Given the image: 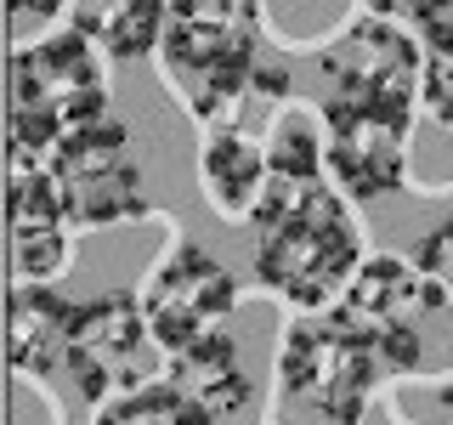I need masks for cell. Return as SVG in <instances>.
I'll use <instances>...</instances> for the list:
<instances>
[{"label":"cell","mask_w":453,"mask_h":425,"mask_svg":"<svg viewBox=\"0 0 453 425\" xmlns=\"http://www.w3.org/2000/svg\"><path fill=\"white\" fill-rule=\"evenodd\" d=\"M51 176L68 198L74 233H108L136 216H148V182H142V159L131 148V131L119 120H96L85 131L63 136L46 153Z\"/></svg>","instance_id":"obj_8"},{"label":"cell","mask_w":453,"mask_h":425,"mask_svg":"<svg viewBox=\"0 0 453 425\" xmlns=\"http://www.w3.org/2000/svg\"><path fill=\"white\" fill-rule=\"evenodd\" d=\"M74 318H80V301H63L57 283H12V295H6L12 375H18V380H40V386H46V375L68 368Z\"/></svg>","instance_id":"obj_12"},{"label":"cell","mask_w":453,"mask_h":425,"mask_svg":"<svg viewBox=\"0 0 453 425\" xmlns=\"http://www.w3.org/2000/svg\"><path fill=\"white\" fill-rule=\"evenodd\" d=\"M386 368L334 306L295 312L278 335V425H363Z\"/></svg>","instance_id":"obj_5"},{"label":"cell","mask_w":453,"mask_h":425,"mask_svg":"<svg viewBox=\"0 0 453 425\" xmlns=\"http://www.w3.org/2000/svg\"><path fill=\"white\" fill-rule=\"evenodd\" d=\"M165 352L148 329V312H142V290H103L96 301H80L74 318V346H68V368L74 391L91 408L113 403V397L159 380Z\"/></svg>","instance_id":"obj_7"},{"label":"cell","mask_w":453,"mask_h":425,"mask_svg":"<svg viewBox=\"0 0 453 425\" xmlns=\"http://www.w3.org/2000/svg\"><path fill=\"white\" fill-rule=\"evenodd\" d=\"M419 113L436 131H453V23H436L425 35V91Z\"/></svg>","instance_id":"obj_16"},{"label":"cell","mask_w":453,"mask_h":425,"mask_svg":"<svg viewBox=\"0 0 453 425\" xmlns=\"http://www.w3.org/2000/svg\"><path fill=\"white\" fill-rule=\"evenodd\" d=\"M6 216H12V233H6L12 283H57L68 273V255H74V216H68V198L51 176V159L12 153Z\"/></svg>","instance_id":"obj_11"},{"label":"cell","mask_w":453,"mask_h":425,"mask_svg":"<svg viewBox=\"0 0 453 425\" xmlns=\"http://www.w3.org/2000/svg\"><path fill=\"white\" fill-rule=\"evenodd\" d=\"M255 283L289 312H323L368 261L357 198L334 176H266L255 205Z\"/></svg>","instance_id":"obj_2"},{"label":"cell","mask_w":453,"mask_h":425,"mask_svg":"<svg viewBox=\"0 0 453 425\" xmlns=\"http://www.w3.org/2000/svg\"><path fill=\"white\" fill-rule=\"evenodd\" d=\"M334 312L368 340L386 380H436L453 368V352L436 340L453 323V295L419 273L414 255H368Z\"/></svg>","instance_id":"obj_4"},{"label":"cell","mask_w":453,"mask_h":425,"mask_svg":"<svg viewBox=\"0 0 453 425\" xmlns=\"http://www.w3.org/2000/svg\"><path fill=\"white\" fill-rule=\"evenodd\" d=\"M91 425H216V420L198 414L176 386L148 380V386H136V391L103 403V408H91Z\"/></svg>","instance_id":"obj_15"},{"label":"cell","mask_w":453,"mask_h":425,"mask_svg":"<svg viewBox=\"0 0 453 425\" xmlns=\"http://www.w3.org/2000/svg\"><path fill=\"white\" fill-rule=\"evenodd\" d=\"M159 74L198 125L244 120L255 103L295 97V63L266 35L261 0H170L159 35Z\"/></svg>","instance_id":"obj_1"},{"label":"cell","mask_w":453,"mask_h":425,"mask_svg":"<svg viewBox=\"0 0 453 425\" xmlns=\"http://www.w3.org/2000/svg\"><path fill=\"white\" fill-rule=\"evenodd\" d=\"M12 6V23H40V28H57L63 18H74V6L80 0H6Z\"/></svg>","instance_id":"obj_19"},{"label":"cell","mask_w":453,"mask_h":425,"mask_svg":"<svg viewBox=\"0 0 453 425\" xmlns=\"http://www.w3.org/2000/svg\"><path fill=\"white\" fill-rule=\"evenodd\" d=\"M414 267H419V273H431V278L453 295V210H448L442 221H431V227L419 233V244H414Z\"/></svg>","instance_id":"obj_17"},{"label":"cell","mask_w":453,"mask_h":425,"mask_svg":"<svg viewBox=\"0 0 453 425\" xmlns=\"http://www.w3.org/2000/svg\"><path fill=\"white\" fill-rule=\"evenodd\" d=\"M357 12H374V18H391L414 35H431L436 23H448L453 0H357Z\"/></svg>","instance_id":"obj_18"},{"label":"cell","mask_w":453,"mask_h":425,"mask_svg":"<svg viewBox=\"0 0 453 425\" xmlns=\"http://www.w3.org/2000/svg\"><path fill=\"white\" fill-rule=\"evenodd\" d=\"M323 80V108H386V113H419L425 91V40L414 28L351 12L346 23L311 51Z\"/></svg>","instance_id":"obj_6"},{"label":"cell","mask_w":453,"mask_h":425,"mask_svg":"<svg viewBox=\"0 0 453 425\" xmlns=\"http://www.w3.org/2000/svg\"><path fill=\"white\" fill-rule=\"evenodd\" d=\"M414 120L419 113L323 108V125H329V176L357 198V205H374V198L403 193L408 153H414Z\"/></svg>","instance_id":"obj_10"},{"label":"cell","mask_w":453,"mask_h":425,"mask_svg":"<svg viewBox=\"0 0 453 425\" xmlns=\"http://www.w3.org/2000/svg\"><path fill=\"white\" fill-rule=\"evenodd\" d=\"M159 380L176 386L198 414H210V420H233L238 408H250V397H255V375H250V363L238 358L233 329L170 352L165 368H159Z\"/></svg>","instance_id":"obj_14"},{"label":"cell","mask_w":453,"mask_h":425,"mask_svg":"<svg viewBox=\"0 0 453 425\" xmlns=\"http://www.w3.org/2000/svg\"><path fill=\"white\" fill-rule=\"evenodd\" d=\"M442 397H448V403H453V380H442Z\"/></svg>","instance_id":"obj_20"},{"label":"cell","mask_w":453,"mask_h":425,"mask_svg":"<svg viewBox=\"0 0 453 425\" xmlns=\"http://www.w3.org/2000/svg\"><path fill=\"white\" fill-rule=\"evenodd\" d=\"M108 63L113 57L80 23H57L12 46V153H46L63 136L108 120Z\"/></svg>","instance_id":"obj_3"},{"label":"cell","mask_w":453,"mask_h":425,"mask_svg":"<svg viewBox=\"0 0 453 425\" xmlns=\"http://www.w3.org/2000/svg\"><path fill=\"white\" fill-rule=\"evenodd\" d=\"M142 312H148V329L159 340V352L170 358V352L210 340L233 323L238 283L198 238H170V250L142 283Z\"/></svg>","instance_id":"obj_9"},{"label":"cell","mask_w":453,"mask_h":425,"mask_svg":"<svg viewBox=\"0 0 453 425\" xmlns=\"http://www.w3.org/2000/svg\"><path fill=\"white\" fill-rule=\"evenodd\" d=\"M266 136H255L244 120L204 125L198 142V188L221 221H255V205L266 193Z\"/></svg>","instance_id":"obj_13"}]
</instances>
